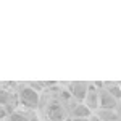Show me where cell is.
<instances>
[{
	"instance_id": "3",
	"label": "cell",
	"mask_w": 121,
	"mask_h": 121,
	"mask_svg": "<svg viewBox=\"0 0 121 121\" xmlns=\"http://www.w3.org/2000/svg\"><path fill=\"white\" fill-rule=\"evenodd\" d=\"M118 105H120V102L115 97H112L105 89L100 91V105H99V110H116Z\"/></svg>"
},
{
	"instance_id": "6",
	"label": "cell",
	"mask_w": 121,
	"mask_h": 121,
	"mask_svg": "<svg viewBox=\"0 0 121 121\" xmlns=\"http://www.w3.org/2000/svg\"><path fill=\"white\" fill-rule=\"evenodd\" d=\"M10 121H29V118H26V116L21 115V113H13L11 118H10Z\"/></svg>"
},
{
	"instance_id": "1",
	"label": "cell",
	"mask_w": 121,
	"mask_h": 121,
	"mask_svg": "<svg viewBox=\"0 0 121 121\" xmlns=\"http://www.w3.org/2000/svg\"><path fill=\"white\" fill-rule=\"evenodd\" d=\"M18 102L23 105V107H26V108H32V110H36L37 108L39 102H40V95H39V91H36L31 84L28 86H23L21 89L18 91Z\"/></svg>"
},
{
	"instance_id": "2",
	"label": "cell",
	"mask_w": 121,
	"mask_h": 121,
	"mask_svg": "<svg viewBox=\"0 0 121 121\" xmlns=\"http://www.w3.org/2000/svg\"><path fill=\"white\" fill-rule=\"evenodd\" d=\"M68 89H69V95L76 99L78 102H84V99H86V95L89 92V89H91V84L87 82H71L68 84Z\"/></svg>"
},
{
	"instance_id": "7",
	"label": "cell",
	"mask_w": 121,
	"mask_h": 121,
	"mask_svg": "<svg viewBox=\"0 0 121 121\" xmlns=\"http://www.w3.org/2000/svg\"><path fill=\"white\" fill-rule=\"evenodd\" d=\"M73 121H89V118H86V120H73Z\"/></svg>"
},
{
	"instance_id": "4",
	"label": "cell",
	"mask_w": 121,
	"mask_h": 121,
	"mask_svg": "<svg viewBox=\"0 0 121 121\" xmlns=\"http://www.w3.org/2000/svg\"><path fill=\"white\" fill-rule=\"evenodd\" d=\"M69 115H71L73 120H86V118H91L92 116V112L86 107L84 102H78L74 105V108L69 112Z\"/></svg>"
},
{
	"instance_id": "5",
	"label": "cell",
	"mask_w": 121,
	"mask_h": 121,
	"mask_svg": "<svg viewBox=\"0 0 121 121\" xmlns=\"http://www.w3.org/2000/svg\"><path fill=\"white\" fill-rule=\"evenodd\" d=\"M105 91L110 94L112 97H115L118 102H121V87H120V82H105Z\"/></svg>"
}]
</instances>
